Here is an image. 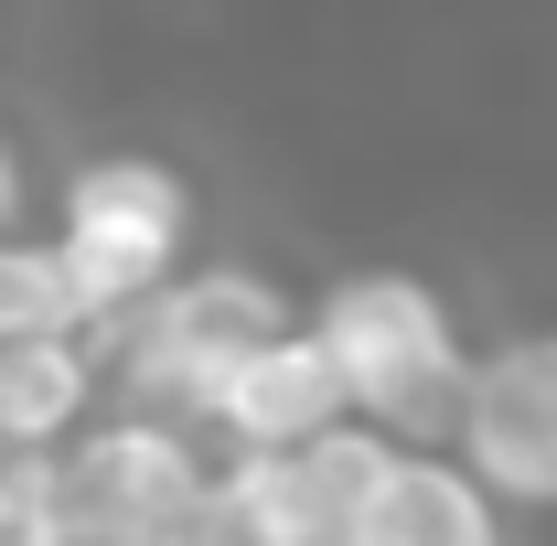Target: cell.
I'll return each instance as SVG.
<instances>
[{"instance_id":"3","label":"cell","mask_w":557,"mask_h":546,"mask_svg":"<svg viewBox=\"0 0 557 546\" xmlns=\"http://www.w3.org/2000/svg\"><path fill=\"white\" fill-rule=\"evenodd\" d=\"M300 311H289V289L269 269H247V258H214V269H172L150 300H139L129 322L108 333V386L139 397V408H205V386L247 353V343L289 333Z\"/></svg>"},{"instance_id":"4","label":"cell","mask_w":557,"mask_h":546,"mask_svg":"<svg viewBox=\"0 0 557 546\" xmlns=\"http://www.w3.org/2000/svg\"><path fill=\"white\" fill-rule=\"evenodd\" d=\"M54 247L86 278L97 322L119 333L139 300L194 258V183L172 161H150V150H97V161H75L65 194H54Z\"/></svg>"},{"instance_id":"1","label":"cell","mask_w":557,"mask_h":546,"mask_svg":"<svg viewBox=\"0 0 557 546\" xmlns=\"http://www.w3.org/2000/svg\"><path fill=\"white\" fill-rule=\"evenodd\" d=\"M300 322L322 333L364 429H386V439H440L450 429V397L472 375V333L418 269H344Z\"/></svg>"},{"instance_id":"2","label":"cell","mask_w":557,"mask_h":546,"mask_svg":"<svg viewBox=\"0 0 557 546\" xmlns=\"http://www.w3.org/2000/svg\"><path fill=\"white\" fill-rule=\"evenodd\" d=\"M214 472L225 450L183 408H108L54 450V536H108V546H161V536H214Z\"/></svg>"},{"instance_id":"7","label":"cell","mask_w":557,"mask_h":546,"mask_svg":"<svg viewBox=\"0 0 557 546\" xmlns=\"http://www.w3.org/2000/svg\"><path fill=\"white\" fill-rule=\"evenodd\" d=\"M194 418H205L214 450H278V439H311V429L354 418V397H344V375H333V353H322V333L289 322V333L247 343V353L205 386Z\"/></svg>"},{"instance_id":"6","label":"cell","mask_w":557,"mask_h":546,"mask_svg":"<svg viewBox=\"0 0 557 546\" xmlns=\"http://www.w3.org/2000/svg\"><path fill=\"white\" fill-rule=\"evenodd\" d=\"M375 450H386V429H364V418H333V429L278 439V450H225V472H214V536H247V546H344Z\"/></svg>"},{"instance_id":"10","label":"cell","mask_w":557,"mask_h":546,"mask_svg":"<svg viewBox=\"0 0 557 546\" xmlns=\"http://www.w3.org/2000/svg\"><path fill=\"white\" fill-rule=\"evenodd\" d=\"M11 333H108L97 300H86V278L65 269V247L22 236V225H0V343Z\"/></svg>"},{"instance_id":"5","label":"cell","mask_w":557,"mask_h":546,"mask_svg":"<svg viewBox=\"0 0 557 546\" xmlns=\"http://www.w3.org/2000/svg\"><path fill=\"white\" fill-rule=\"evenodd\" d=\"M440 439L483 472V493L504 514H557V322L483 343Z\"/></svg>"},{"instance_id":"12","label":"cell","mask_w":557,"mask_h":546,"mask_svg":"<svg viewBox=\"0 0 557 546\" xmlns=\"http://www.w3.org/2000/svg\"><path fill=\"white\" fill-rule=\"evenodd\" d=\"M22 204H33V172H22V150L0 139V225H22Z\"/></svg>"},{"instance_id":"8","label":"cell","mask_w":557,"mask_h":546,"mask_svg":"<svg viewBox=\"0 0 557 546\" xmlns=\"http://www.w3.org/2000/svg\"><path fill=\"white\" fill-rule=\"evenodd\" d=\"M515 525L483 493V472L450 450V439H386L375 472H364V504H354L344 546H493Z\"/></svg>"},{"instance_id":"11","label":"cell","mask_w":557,"mask_h":546,"mask_svg":"<svg viewBox=\"0 0 557 546\" xmlns=\"http://www.w3.org/2000/svg\"><path fill=\"white\" fill-rule=\"evenodd\" d=\"M0 546H54V450L0 439Z\"/></svg>"},{"instance_id":"9","label":"cell","mask_w":557,"mask_h":546,"mask_svg":"<svg viewBox=\"0 0 557 546\" xmlns=\"http://www.w3.org/2000/svg\"><path fill=\"white\" fill-rule=\"evenodd\" d=\"M108 333H11L0 343V439L11 450H65L108 408Z\"/></svg>"}]
</instances>
